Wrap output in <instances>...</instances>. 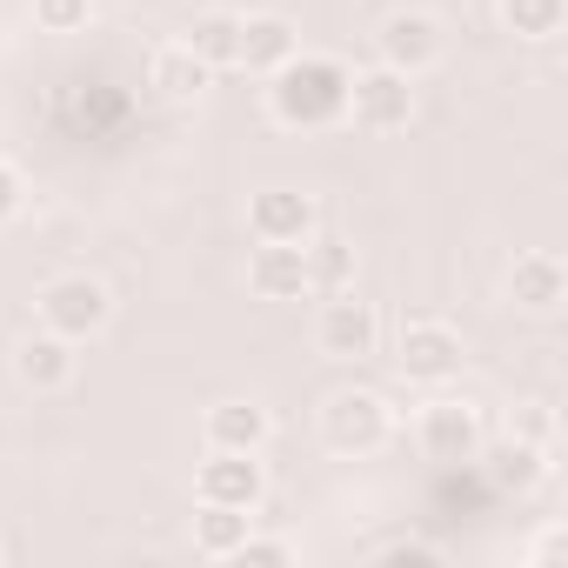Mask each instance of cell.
I'll use <instances>...</instances> for the list:
<instances>
[{
	"label": "cell",
	"instance_id": "6da1fadb",
	"mask_svg": "<svg viewBox=\"0 0 568 568\" xmlns=\"http://www.w3.org/2000/svg\"><path fill=\"white\" fill-rule=\"evenodd\" d=\"M267 114L274 128L295 134H322L348 121V68L335 54H295L267 74Z\"/></svg>",
	"mask_w": 568,
	"mask_h": 568
},
{
	"label": "cell",
	"instance_id": "7a4b0ae2",
	"mask_svg": "<svg viewBox=\"0 0 568 568\" xmlns=\"http://www.w3.org/2000/svg\"><path fill=\"white\" fill-rule=\"evenodd\" d=\"M34 315H41V328L68 335V342L81 348V342L108 335V322H114V295H108V281H94V274H54L48 288L34 295Z\"/></svg>",
	"mask_w": 568,
	"mask_h": 568
},
{
	"label": "cell",
	"instance_id": "3957f363",
	"mask_svg": "<svg viewBox=\"0 0 568 568\" xmlns=\"http://www.w3.org/2000/svg\"><path fill=\"white\" fill-rule=\"evenodd\" d=\"M375 61L395 68V74H408V81L435 74V68L448 61V21L428 14V8H395V14L375 28Z\"/></svg>",
	"mask_w": 568,
	"mask_h": 568
},
{
	"label": "cell",
	"instance_id": "277c9868",
	"mask_svg": "<svg viewBox=\"0 0 568 568\" xmlns=\"http://www.w3.org/2000/svg\"><path fill=\"white\" fill-rule=\"evenodd\" d=\"M462 362H468V348H462V328H455V322H442V315L402 322V335H395V368H402V382H415V388H448V382L462 375Z\"/></svg>",
	"mask_w": 568,
	"mask_h": 568
},
{
	"label": "cell",
	"instance_id": "5b68a950",
	"mask_svg": "<svg viewBox=\"0 0 568 568\" xmlns=\"http://www.w3.org/2000/svg\"><path fill=\"white\" fill-rule=\"evenodd\" d=\"M388 435H395V408H388L375 388H342V395H328V408H322V448H328V455L362 462V455H375Z\"/></svg>",
	"mask_w": 568,
	"mask_h": 568
},
{
	"label": "cell",
	"instance_id": "8992f818",
	"mask_svg": "<svg viewBox=\"0 0 568 568\" xmlns=\"http://www.w3.org/2000/svg\"><path fill=\"white\" fill-rule=\"evenodd\" d=\"M348 121L362 134H402L415 121V81L395 74V68H382V61L362 68V74H348Z\"/></svg>",
	"mask_w": 568,
	"mask_h": 568
},
{
	"label": "cell",
	"instance_id": "52a82bcc",
	"mask_svg": "<svg viewBox=\"0 0 568 568\" xmlns=\"http://www.w3.org/2000/svg\"><path fill=\"white\" fill-rule=\"evenodd\" d=\"M415 442H422V455L442 462V468L481 462V408L462 402V395H435V402L415 415Z\"/></svg>",
	"mask_w": 568,
	"mask_h": 568
},
{
	"label": "cell",
	"instance_id": "ba28073f",
	"mask_svg": "<svg viewBox=\"0 0 568 568\" xmlns=\"http://www.w3.org/2000/svg\"><path fill=\"white\" fill-rule=\"evenodd\" d=\"M315 348H322L328 362H368V355L382 348V315H375V302H362L355 288L328 295L322 315H315Z\"/></svg>",
	"mask_w": 568,
	"mask_h": 568
},
{
	"label": "cell",
	"instance_id": "9c48e42d",
	"mask_svg": "<svg viewBox=\"0 0 568 568\" xmlns=\"http://www.w3.org/2000/svg\"><path fill=\"white\" fill-rule=\"evenodd\" d=\"M267 495V468L247 448H207L194 468V501H221V508H261Z\"/></svg>",
	"mask_w": 568,
	"mask_h": 568
},
{
	"label": "cell",
	"instance_id": "30bf717a",
	"mask_svg": "<svg viewBox=\"0 0 568 568\" xmlns=\"http://www.w3.org/2000/svg\"><path fill=\"white\" fill-rule=\"evenodd\" d=\"M501 288H508V302L521 315H561V302H568V267H561L555 247H528V254L508 261Z\"/></svg>",
	"mask_w": 568,
	"mask_h": 568
},
{
	"label": "cell",
	"instance_id": "8fae6325",
	"mask_svg": "<svg viewBox=\"0 0 568 568\" xmlns=\"http://www.w3.org/2000/svg\"><path fill=\"white\" fill-rule=\"evenodd\" d=\"M247 295L254 302H302L308 288V254L302 241H254L247 254Z\"/></svg>",
	"mask_w": 568,
	"mask_h": 568
},
{
	"label": "cell",
	"instance_id": "7c38bea8",
	"mask_svg": "<svg viewBox=\"0 0 568 568\" xmlns=\"http://www.w3.org/2000/svg\"><path fill=\"white\" fill-rule=\"evenodd\" d=\"M74 368H81V355H74V342L54 335V328H34V335L14 342V382H21L28 395H61V388L74 382Z\"/></svg>",
	"mask_w": 568,
	"mask_h": 568
},
{
	"label": "cell",
	"instance_id": "4fadbf2b",
	"mask_svg": "<svg viewBox=\"0 0 568 568\" xmlns=\"http://www.w3.org/2000/svg\"><path fill=\"white\" fill-rule=\"evenodd\" d=\"M247 234L254 241H308L315 234V194H302V187L247 194Z\"/></svg>",
	"mask_w": 568,
	"mask_h": 568
},
{
	"label": "cell",
	"instance_id": "5bb4252c",
	"mask_svg": "<svg viewBox=\"0 0 568 568\" xmlns=\"http://www.w3.org/2000/svg\"><path fill=\"white\" fill-rule=\"evenodd\" d=\"M302 54V28L288 21V14H241V54H234V68H247V74H274L281 61H295Z\"/></svg>",
	"mask_w": 568,
	"mask_h": 568
},
{
	"label": "cell",
	"instance_id": "9a60e30c",
	"mask_svg": "<svg viewBox=\"0 0 568 568\" xmlns=\"http://www.w3.org/2000/svg\"><path fill=\"white\" fill-rule=\"evenodd\" d=\"M207 81H214V68H207L187 41H168V48H154V61H148V88H154L161 101H201Z\"/></svg>",
	"mask_w": 568,
	"mask_h": 568
},
{
	"label": "cell",
	"instance_id": "2e32d148",
	"mask_svg": "<svg viewBox=\"0 0 568 568\" xmlns=\"http://www.w3.org/2000/svg\"><path fill=\"white\" fill-rule=\"evenodd\" d=\"M267 408L261 402H214L207 415H201V442L207 448H247V455H261L267 448Z\"/></svg>",
	"mask_w": 568,
	"mask_h": 568
},
{
	"label": "cell",
	"instance_id": "e0dca14e",
	"mask_svg": "<svg viewBox=\"0 0 568 568\" xmlns=\"http://www.w3.org/2000/svg\"><path fill=\"white\" fill-rule=\"evenodd\" d=\"M254 508H221V501H194V555L207 561H234V548L247 541Z\"/></svg>",
	"mask_w": 568,
	"mask_h": 568
},
{
	"label": "cell",
	"instance_id": "ac0fdd59",
	"mask_svg": "<svg viewBox=\"0 0 568 568\" xmlns=\"http://www.w3.org/2000/svg\"><path fill=\"white\" fill-rule=\"evenodd\" d=\"M181 41H187V48L221 74V68H234V54H241V14H234V8H201V14L187 21V34H181Z\"/></svg>",
	"mask_w": 568,
	"mask_h": 568
},
{
	"label": "cell",
	"instance_id": "d6986e66",
	"mask_svg": "<svg viewBox=\"0 0 568 568\" xmlns=\"http://www.w3.org/2000/svg\"><path fill=\"white\" fill-rule=\"evenodd\" d=\"M541 475H548V448H535V442H521V435H508V442L488 455V481H495L501 495H528Z\"/></svg>",
	"mask_w": 568,
	"mask_h": 568
},
{
	"label": "cell",
	"instance_id": "ffe728a7",
	"mask_svg": "<svg viewBox=\"0 0 568 568\" xmlns=\"http://www.w3.org/2000/svg\"><path fill=\"white\" fill-rule=\"evenodd\" d=\"M495 14H501V34H515V41L541 48V41H555V34H561L568 0H495Z\"/></svg>",
	"mask_w": 568,
	"mask_h": 568
},
{
	"label": "cell",
	"instance_id": "44dd1931",
	"mask_svg": "<svg viewBox=\"0 0 568 568\" xmlns=\"http://www.w3.org/2000/svg\"><path fill=\"white\" fill-rule=\"evenodd\" d=\"M302 254H308V288H315V295H342L348 281H355V247H348L342 234H322V241L308 234Z\"/></svg>",
	"mask_w": 568,
	"mask_h": 568
},
{
	"label": "cell",
	"instance_id": "7402d4cb",
	"mask_svg": "<svg viewBox=\"0 0 568 568\" xmlns=\"http://www.w3.org/2000/svg\"><path fill=\"white\" fill-rule=\"evenodd\" d=\"M368 561L375 568H442V548L422 541V535H388V541L368 548Z\"/></svg>",
	"mask_w": 568,
	"mask_h": 568
},
{
	"label": "cell",
	"instance_id": "603a6c76",
	"mask_svg": "<svg viewBox=\"0 0 568 568\" xmlns=\"http://www.w3.org/2000/svg\"><path fill=\"white\" fill-rule=\"evenodd\" d=\"M94 21V0H34V28L41 34H81Z\"/></svg>",
	"mask_w": 568,
	"mask_h": 568
},
{
	"label": "cell",
	"instance_id": "cb8c5ba5",
	"mask_svg": "<svg viewBox=\"0 0 568 568\" xmlns=\"http://www.w3.org/2000/svg\"><path fill=\"white\" fill-rule=\"evenodd\" d=\"M561 555H568V528L561 521H548V528H535L521 541V568H561Z\"/></svg>",
	"mask_w": 568,
	"mask_h": 568
},
{
	"label": "cell",
	"instance_id": "d4e9b609",
	"mask_svg": "<svg viewBox=\"0 0 568 568\" xmlns=\"http://www.w3.org/2000/svg\"><path fill=\"white\" fill-rule=\"evenodd\" d=\"M234 561H241V568H288L295 548L281 541V535H254V528H247V541L234 548Z\"/></svg>",
	"mask_w": 568,
	"mask_h": 568
},
{
	"label": "cell",
	"instance_id": "484cf974",
	"mask_svg": "<svg viewBox=\"0 0 568 568\" xmlns=\"http://www.w3.org/2000/svg\"><path fill=\"white\" fill-rule=\"evenodd\" d=\"M508 435H521V442H535V448H555V415H548L541 402H521V415L508 422Z\"/></svg>",
	"mask_w": 568,
	"mask_h": 568
},
{
	"label": "cell",
	"instance_id": "4316f807",
	"mask_svg": "<svg viewBox=\"0 0 568 568\" xmlns=\"http://www.w3.org/2000/svg\"><path fill=\"white\" fill-rule=\"evenodd\" d=\"M21 207H28V181H21V168H14V161H0V227H8Z\"/></svg>",
	"mask_w": 568,
	"mask_h": 568
},
{
	"label": "cell",
	"instance_id": "83f0119b",
	"mask_svg": "<svg viewBox=\"0 0 568 568\" xmlns=\"http://www.w3.org/2000/svg\"><path fill=\"white\" fill-rule=\"evenodd\" d=\"M0 568H8V541H0Z\"/></svg>",
	"mask_w": 568,
	"mask_h": 568
}]
</instances>
